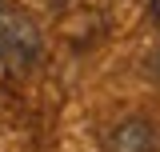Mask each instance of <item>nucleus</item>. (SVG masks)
<instances>
[{
    "label": "nucleus",
    "mask_w": 160,
    "mask_h": 152,
    "mask_svg": "<svg viewBox=\"0 0 160 152\" xmlns=\"http://www.w3.org/2000/svg\"><path fill=\"white\" fill-rule=\"evenodd\" d=\"M112 152H156V128L144 120H124L112 132Z\"/></svg>",
    "instance_id": "1"
},
{
    "label": "nucleus",
    "mask_w": 160,
    "mask_h": 152,
    "mask_svg": "<svg viewBox=\"0 0 160 152\" xmlns=\"http://www.w3.org/2000/svg\"><path fill=\"white\" fill-rule=\"evenodd\" d=\"M4 32H8V12H4V0H0V44H4Z\"/></svg>",
    "instance_id": "2"
},
{
    "label": "nucleus",
    "mask_w": 160,
    "mask_h": 152,
    "mask_svg": "<svg viewBox=\"0 0 160 152\" xmlns=\"http://www.w3.org/2000/svg\"><path fill=\"white\" fill-rule=\"evenodd\" d=\"M148 8H152V16L160 20V0H148Z\"/></svg>",
    "instance_id": "3"
},
{
    "label": "nucleus",
    "mask_w": 160,
    "mask_h": 152,
    "mask_svg": "<svg viewBox=\"0 0 160 152\" xmlns=\"http://www.w3.org/2000/svg\"><path fill=\"white\" fill-rule=\"evenodd\" d=\"M156 72H160V56H156Z\"/></svg>",
    "instance_id": "4"
}]
</instances>
